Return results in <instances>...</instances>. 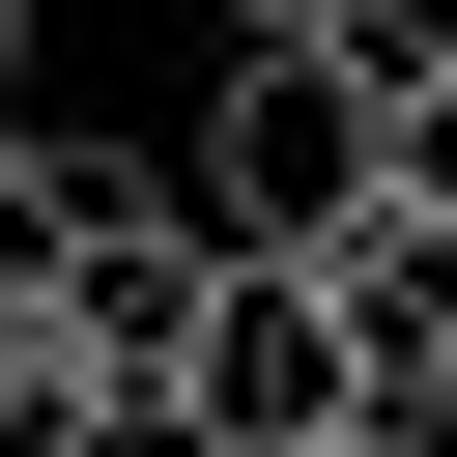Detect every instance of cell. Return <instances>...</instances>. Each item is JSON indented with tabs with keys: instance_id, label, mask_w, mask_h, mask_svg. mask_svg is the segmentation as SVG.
<instances>
[{
	"instance_id": "cell-1",
	"label": "cell",
	"mask_w": 457,
	"mask_h": 457,
	"mask_svg": "<svg viewBox=\"0 0 457 457\" xmlns=\"http://www.w3.org/2000/svg\"><path fill=\"white\" fill-rule=\"evenodd\" d=\"M171 171H200V228H228V257H343V228L400 200V86H371V57H228Z\"/></svg>"
},
{
	"instance_id": "cell-2",
	"label": "cell",
	"mask_w": 457,
	"mask_h": 457,
	"mask_svg": "<svg viewBox=\"0 0 457 457\" xmlns=\"http://www.w3.org/2000/svg\"><path fill=\"white\" fill-rule=\"evenodd\" d=\"M171 457H371V371H343L314 257H228V286H200V400H171Z\"/></svg>"
},
{
	"instance_id": "cell-3",
	"label": "cell",
	"mask_w": 457,
	"mask_h": 457,
	"mask_svg": "<svg viewBox=\"0 0 457 457\" xmlns=\"http://www.w3.org/2000/svg\"><path fill=\"white\" fill-rule=\"evenodd\" d=\"M314 314H343V371H371V400H428V371H457V228H400V200H371V228L314 257Z\"/></svg>"
},
{
	"instance_id": "cell-4",
	"label": "cell",
	"mask_w": 457,
	"mask_h": 457,
	"mask_svg": "<svg viewBox=\"0 0 457 457\" xmlns=\"http://www.w3.org/2000/svg\"><path fill=\"white\" fill-rule=\"evenodd\" d=\"M0 457H171V428H114V400H86V371H57V314H29V286H0Z\"/></svg>"
},
{
	"instance_id": "cell-5",
	"label": "cell",
	"mask_w": 457,
	"mask_h": 457,
	"mask_svg": "<svg viewBox=\"0 0 457 457\" xmlns=\"http://www.w3.org/2000/svg\"><path fill=\"white\" fill-rule=\"evenodd\" d=\"M400 228H457V86H400Z\"/></svg>"
},
{
	"instance_id": "cell-6",
	"label": "cell",
	"mask_w": 457,
	"mask_h": 457,
	"mask_svg": "<svg viewBox=\"0 0 457 457\" xmlns=\"http://www.w3.org/2000/svg\"><path fill=\"white\" fill-rule=\"evenodd\" d=\"M343 57H371V86H457V0H371Z\"/></svg>"
},
{
	"instance_id": "cell-7",
	"label": "cell",
	"mask_w": 457,
	"mask_h": 457,
	"mask_svg": "<svg viewBox=\"0 0 457 457\" xmlns=\"http://www.w3.org/2000/svg\"><path fill=\"white\" fill-rule=\"evenodd\" d=\"M343 29H371V0H228V57H343Z\"/></svg>"
},
{
	"instance_id": "cell-8",
	"label": "cell",
	"mask_w": 457,
	"mask_h": 457,
	"mask_svg": "<svg viewBox=\"0 0 457 457\" xmlns=\"http://www.w3.org/2000/svg\"><path fill=\"white\" fill-rule=\"evenodd\" d=\"M371 457H457V371H428V400H371Z\"/></svg>"
},
{
	"instance_id": "cell-9",
	"label": "cell",
	"mask_w": 457,
	"mask_h": 457,
	"mask_svg": "<svg viewBox=\"0 0 457 457\" xmlns=\"http://www.w3.org/2000/svg\"><path fill=\"white\" fill-rule=\"evenodd\" d=\"M0 114H29V0H0Z\"/></svg>"
}]
</instances>
